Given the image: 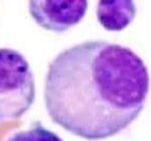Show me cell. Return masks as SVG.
<instances>
[{"label": "cell", "mask_w": 151, "mask_h": 141, "mask_svg": "<svg viewBox=\"0 0 151 141\" xmlns=\"http://www.w3.org/2000/svg\"><path fill=\"white\" fill-rule=\"evenodd\" d=\"M148 68L134 51L104 40L68 48L48 66L44 102L52 121L86 140L125 130L144 109Z\"/></svg>", "instance_id": "6da1fadb"}, {"label": "cell", "mask_w": 151, "mask_h": 141, "mask_svg": "<svg viewBox=\"0 0 151 141\" xmlns=\"http://www.w3.org/2000/svg\"><path fill=\"white\" fill-rule=\"evenodd\" d=\"M35 101V80L27 59L12 48H0V123L20 119Z\"/></svg>", "instance_id": "7a4b0ae2"}, {"label": "cell", "mask_w": 151, "mask_h": 141, "mask_svg": "<svg viewBox=\"0 0 151 141\" xmlns=\"http://www.w3.org/2000/svg\"><path fill=\"white\" fill-rule=\"evenodd\" d=\"M88 7V1H29V12L43 29L62 33L81 22Z\"/></svg>", "instance_id": "3957f363"}, {"label": "cell", "mask_w": 151, "mask_h": 141, "mask_svg": "<svg viewBox=\"0 0 151 141\" xmlns=\"http://www.w3.org/2000/svg\"><path fill=\"white\" fill-rule=\"evenodd\" d=\"M137 14L135 2L129 0L99 1L97 18L108 31H121L134 21Z\"/></svg>", "instance_id": "277c9868"}, {"label": "cell", "mask_w": 151, "mask_h": 141, "mask_svg": "<svg viewBox=\"0 0 151 141\" xmlns=\"http://www.w3.org/2000/svg\"><path fill=\"white\" fill-rule=\"evenodd\" d=\"M5 141H63L56 133L36 121L29 129L20 130L10 134Z\"/></svg>", "instance_id": "5b68a950"}]
</instances>
